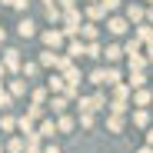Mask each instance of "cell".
<instances>
[{"label":"cell","instance_id":"cell-1","mask_svg":"<svg viewBox=\"0 0 153 153\" xmlns=\"http://www.w3.org/2000/svg\"><path fill=\"white\" fill-rule=\"evenodd\" d=\"M20 63H23L20 50H17V47H7V50H4V60H0V67H4L7 73H20Z\"/></svg>","mask_w":153,"mask_h":153},{"label":"cell","instance_id":"cell-2","mask_svg":"<svg viewBox=\"0 0 153 153\" xmlns=\"http://www.w3.org/2000/svg\"><path fill=\"white\" fill-rule=\"evenodd\" d=\"M40 40H43V47H47V50H53V53H57V50H60V47L67 43V37H63V33H60L57 27L43 30V33H40Z\"/></svg>","mask_w":153,"mask_h":153},{"label":"cell","instance_id":"cell-3","mask_svg":"<svg viewBox=\"0 0 153 153\" xmlns=\"http://www.w3.org/2000/svg\"><path fill=\"white\" fill-rule=\"evenodd\" d=\"M60 76H63V87H70V90H80V80H83V73L76 70V63H70V67H67Z\"/></svg>","mask_w":153,"mask_h":153},{"label":"cell","instance_id":"cell-4","mask_svg":"<svg viewBox=\"0 0 153 153\" xmlns=\"http://www.w3.org/2000/svg\"><path fill=\"white\" fill-rule=\"evenodd\" d=\"M67 107H70V100H67V97H50L47 103H43V110H50L53 117H63V113H67Z\"/></svg>","mask_w":153,"mask_h":153},{"label":"cell","instance_id":"cell-5","mask_svg":"<svg viewBox=\"0 0 153 153\" xmlns=\"http://www.w3.org/2000/svg\"><path fill=\"white\" fill-rule=\"evenodd\" d=\"M107 30H110L113 37H123L126 30H130V23H126L123 17H117V13H110V17H107Z\"/></svg>","mask_w":153,"mask_h":153},{"label":"cell","instance_id":"cell-6","mask_svg":"<svg viewBox=\"0 0 153 153\" xmlns=\"http://www.w3.org/2000/svg\"><path fill=\"white\" fill-rule=\"evenodd\" d=\"M130 97H133V107H137V110H146V107L153 103V90H150V87H143V90H133Z\"/></svg>","mask_w":153,"mask_h":153},{"label":"cell","instance_id":"cell-7","mask_svg":"<svg viewBox=\"0 0 153 153\" xmlns=\"http://www.w3.org/2000/svg\"><path fill=\"white\" fill-rule=\"evenodd\" d=\"M143 17H146V10L137 4V0H133V4H126V17H123L126 23H133V27H137V23H143Z\"/></svg>","mask_w":153,"mask_h":153},{"label":"cell","instance_id":"cell-8","mask_svg":"<svg viewBox=\"0 0 153 153\" xmlns=\"http://www.w3.org/2000/svg\"><path fill=\"white\" fill-rule=\"evenodd\" d=\"M83 50H87V43H83L80 37H76V40H67V53H63V57H67V60H80Z\"/></svg>","mask_w":153,"mask_h":153},{"label":"cell","instance_id":"cell-9","mask_svg":"<svg viewBox=\"0 0 153 153\" xmlns=\"http://www.w3.org/2000/svg\"><path fill=\"white\" fill-rule=\"evenodd\" d=\"M53 133H57V123H53V117H43V120L37 123V137H40V140H50Z\"/></svg>","mask_w":153,"mask_h":153},{"label":"cell","instance_id":"cell-10","mask_svg":"<svg viewBox=\"0 0 153 153\" xmlns=\"http://www.w3.org/2000/svg\"><path fill=\"white\" fill-rule=\"evenodd\" d=\"M27 90H30V83L27 80H23V76H13V80H10V87H7V93L17 100V97H27Z\"/></svg>","mask_w":153,"mask_h":153},{"label":"cell","instance_id":"cell-11","mask_svg":"<svg viewBox=\"0 0 153 153\" xmlns=\"http://www.w3.org/2000/svg\"><path fill=\"white\" fill-rule=\"evenodd\" d=\"M76 37H83V43H97V37H100V27H97V23H80Z\"/></svg>","mask_w":153,"mask_h":153},{"label":"cell","instance_id":"cell-12","mask_svg":"<svg viewBox=\"0 0 153 153\" xmlns=\"http://www.w3.org/2000/svg\"><path fill=\"white\" fill-rule=\"evenodd\" d=\"M17 33H20L23 40H30V37H37V23H33L30 17H23V20L17 23Z\"/></svg>","mask_w":153,"mask_h":153},{"label":"cell","instance_id":"cell-13","mask_svg":"<svg viewBox=\"0 0 153 153\" xmlns=\"http://www.w3.org/2000/svg\"><path fill=\"white\" fill-rule=\"evenodd\" d=\"M133 40H140V43H153V27H150V23H137Z\"/></svg>","mask_w":153,"mask_h":153},{"label":"cell","instance_id":"cell-14","mask_svg":"<svg viewBox=\"0 0 153 153\" xmlns=\"http://www.w3.org/2000/svg\"><path fill=\"white\" fill-rule=\"evenodd\" d=\"M37 73H40V67H37V60H23V63H20V76H23V80H27V83L33 80Z\"/></svg>","mask_w":153,"mask_h":153},{"label":"cell","instance_id":"cell-15","mask_svg":"<svg viewBox=\"0 0 153 153\" xmlns=\"http://www.w3.org/2000/svg\"><path fill=\"white\" fill-rule=\"evenodd\" d=\"M117 83H123L120 70L117 67H103V87H117Z\"/></svg>","mask_w":153,"mask_h":153},{"label":"cell","instance_id":"cell-16","mask_svg":"<svg viewBox=\"0 0 153 153\" xmlns=\"http://www.w3.org/2000/svg\"><path fill=\"white\" fill-rule=\"evenodd\" d=\"M123 126H126V117L107 113V130H110V133H123Z\"/></svg>","mask_w":153,"mask_h":153},{"label":"cell","instance_id":"cell-17","mask_svg":"<svg viewBox=\"0 0 153 153\" xmlns=\"http://www.w3.org/2000/svg\"><path fill=\"white\" fill-rule=\"evenodd\" d=\"M47 93H53V97H63V76L60 73H53L47 80Z\"/></svg>","mask_w":153,"mask_h":153},{"label":"cell","instance_id":"cell-18","mask_svg":"<svg viewBox=\"0 0 153 153\" xmlns=\"http://www.w3.org/2000/svg\"><path fill=\"white\" fill-rule=\"evenodd\" d=\"M103 57H107V63L113 67V63H117V60L123 57V50H120V43H107V47H103Z\"/></svg>","mask_w":153,"mask_h":153},{"label":"cell","instance_id":"cell-19","mask_svg":"<svg viewBox=\"0 0 153 153\" xmlns=\"http://www.w3.org/2000/svg\"><path fill=\"white\" fill-rule=\"evenodd\" d=\"M53 123H57V133H70V130H73V126H76V120H73L70 113H63V117H57Z\"/></svg>","mask_w":153,"mask_h":153},{"label":"cell","instance_id":"cell-20","mask_svg":"<svg viewBox=\"0 0 153 153\" xmlns=\"http://www.w3.org/2000/svg\"><path fill=\"white\" fill-rule=\"evenodd\" d=\"M83 17H87V23H97V20H103L107 13L100 10V4H87V10H83Z\"/></svg>","mask_w":153,"mask_h":153},{"label":"cell","instance_id":"cell-21","mask_svg":"<svg viewBox=\"0 0 153 153\" xmlns=\"http://www.w3.org/2000/svg\"><path fill=\"white\" fill-rule=\"evenodd\" d=\"M130 120H133V126H150V110H130Z\"/></svg>","mask_w":153,"mask_h":153},{"label":"cell","instance_id":"cell-22","mask_svg":"<svg viewBox=\"0 0 153 153\" xmlns=\"http://www.w3.org/2000/svg\"><path fill=\"white\" fill-rule=\"evenodd\" d=\"M146 80H150L146 73H130V80H126V87H130V93H133V90H143V87H146Z\"/></svg>","mask_w":153,"mask_h":153},{"label":"cell","instance_id":"cell-23","mask_svg":"<svg viewBox=\"0 0 153 153\" xmlns=\"http://www.w3.org/2000/svg\"><path fill=\"white\" fill-rule=\"evenodd\" d=\"M47 100H50V93H47V87H33V90H30V103H37V107H43Z\"/></svg>","mask_w":153,"mask_h":153},{"label":"cell","instance_id":"cell-24","mask_svg":"<svg viewBox=\"0 0 153 153\" xmlns=\"http://www.w3.org/2000/svg\"><path fill=\"white\" fill-rule=\"evenodd\" d=\"M57 57H60V53H53V50H43L40 60H37V67H53V70H57Z\"/></svg>","mask_w":153,"mask_h":153},{"label":"cell","instance_id":"cell-25","mask_svg":"<svg viewBox=\"0 0 153 153\" xmlns=\"http://www.w3.org/2000/svg\"><path fill=\"white\" fill-rule=\"evenodd\" d=\"M40 150H43V143H40V137H37V133L23 140V153H40Z\"/></svg>","mask_w":153,"mask_h":153},{"label":"cell","instance_id":"cell-26","mask_svg":"<svg viewBox=\"0 0 153 153\" xmlns=\"http://www.w3.org/2000/svg\"><path fill=\"white\" fill-rule=\"evenodd\" d=\"M23 117H27V120H33V123H40V120L47 117V110H43V107H37V103H30V107H27V113H23Z\"/></svg>","mask_w":153,"mask_h":153},{"label":"cell","instance_id":"cell-27","mask_svg":"<svg viewBox=\"0 0 153 153\" xmlns=\"http://www.w3.org/2000/svg\"><path fill=\"white\" fill-rule=\"evenodd\" d=\"M0 130H4V133H13V130H17V117L0 113Z\"/></svg>","mask_w":153,"mask_h":153},{"label":"cell","instance_id":"cell-28","mask_svg":"<svg viewBox=\"0 0 153 153\" xmlns=\"http://www.w3.org/2000/svg\"><path fill=\"white\" fill-rule=\"evenodd\" d=\"M83 57H90V60H100V57H103V47H100V40H97V43H87Z\"/></svg>","mask_w":153,"mask_h":153},{"label":"cell","instance_id":"cell-29","mask_svg":"<svg viewBox=\"0 0 153 153\" xmlns=\"http://www.w3.org/2000/svg\"><path fill=\"white\" fill-rule=\"evenodd\" d=\"M113 100H123V103H130V87H126V83H117V87H113Z\"/></svg>","mask_w":153,"mask_h":153},{"label":"cell","instance_id":"cell-30","mask_svg":"<svg viewBox=\"0 0 153 153\" xmlns=\"http://www.w3.org/2000/svg\"><path fill=\"white\" fill-rule=\"evenodd\" d=\"M4 150H7V153H23V137H10Z\"/></svg>","mask_w":153,"mask_h":153},{"label":"cell","instance_id":"cell-31","mask_svg":"<svg viewBox=\"0 0 153 153\" xmlns=\"http://www.w3.org/2000/svg\"><path fill=\"white\" fill-rule=\"evenodd\" d=\"M93 113H80V117H76V126H80V130H93Z\"/></svg>","mask_w":153,"mask_h":153},{"label":"cell","instance_id":"cell-32","mask_svg":"<svg viewBox=\"0 0 153 153\" xmlns=\"http://www.w3.org/2000/svg\"><path fill=\"white\" fill-rule=\"evenodd\" d=\"M97 4H100L103 13H117V10H120V0H97Z\"/></svg>","mask_w":153,"mask_h":153},{"label":"cell","instance_id":"cell-33","mask_svg":"<svg viewBox=\"0 0 153 153\" xmlns=\"http://www.w3.org/2000/svg\"><path fill=\"white\" fill-rule=\"evenodd\" d=\"M87 80L93 83V87H103V67H97V70H90V76Z\"/></svg>","mask_w":153,"mask_h":153},{"label":"cell","instance_id":"cell-34","mask_svg":"<svg viewBox=\"0 0 153 153\" xmlns=\"http://www.w3.org/2000/svg\"><path fill=\"white\" fill-rule=\"evenodd\" d=\"M10 107H13V97H10L7 90H0V110H4V113H7Z\"/></svg>","mask_w":153,"mask_h":153},{"label":"cell","instance_id":"cell-35","mask_svg":"<svg viewBox=\"0 0 153 153\" xmlns=\"http://www.w3.org/2000/svg\"><path fill=\"white\" fill-rule=\"evenodd\" d=\"M47 17L53 20V23H60V17H63V10H60V7L53 4V7H47Z\"/></svg>","mask_w":153,"mask_h":153},{"label":"cell","instance_id":"cell-36","mask_svg":"<svg viewBox=\"0 0 153 153\" xmlns=\"http://www.w3.org/2000/svg\"><path fill=\"white\" fill-rule=\"evenodd\" d=\"M17 13H27V7H30V0H13V4H10Z\"/></svg>","mask_w":153,"mask_h":153},{"label":"cell","instance_id":"cell-37","mask_svg":"<svg viewBox=\"0 0 153 153\" xmlns=\"http://www.w3.org/2000/svg\"><path fill=\"white\" fill-rule=\"evenodd\" d=\"M76 4H80V0H57L60 10H76Z\"/></svg>","mask_w":153,"mask_h":153},{"label":"cell","instance_id":"cell-38","mask_svg":"<svg viewBox=\"0 0 153 153\" xmlns=\"http://www.w3.org/2000/svg\"><path fill=\"white\" fill-rule=\"evenodd\" d=\"M40 153H60V146H57V143H47V146H43Z\"/></svg>","mask_w":153,"mask_h":153},{"label":"cell","instance_id":"cell-39","mask_svg":"<svg viewBox=\"0 0 153 153\" xmlns=\"http://www.w3.org/2000/svg\"><path fill=\"white\" fill-rule=\"evenodd\" d=\"M143 57H146V63H153V43H146V53Z\"/></svg>","mask_w":153,"mask_h":153},{"label":"cell","instance_id":"cell-40","mask_svg":"<svg viewBox=\"0 0 153 153\" xmlns=\"http://www.w3.org/2000/svg\"><path fill=\"white\" fill-rule=\"evenodd\" d=\"M143 23H150V27H153V7H146V17H143Z\"/></svg>","mask_w":153,"mask_h":153},{"label":"cell","instance_id":"cell-41","mask_svg":"<svg viewBox=\"0 0 153 153\" xmlns=\"http://www.w3.org/2000/svg\"><path fill=\"white\" fill-rule=\"evenodd\" d=\"M146 146H153V126L146 130Z\"/></svg>","mask_w":153,"mask_h":153},{"label":"cell","instance_id":"cell-42","mask_svg":"<svg viewBox=\"0 0 153 153\" xmlns=\"http://www.w3.org/2000/svg\"><path fill=\"white\" fill-rule=\"evenodd\" d=\"M4 80H7V70H4V67H0V83H4Z\"/></svg>","mask_w":153,"mask_h":153},{"label":"cell","instance_id":"cell-43","mask_svg":"<svg viewBox=\"0 0 153 153\" xmlns=\"http://www.w3.org/2000/svg\"><path fill=\"white\" fill-rule=\"evenodd\" d=\"M4 40H7V30H4V27H0V43H4Z\"/></svg>","mask_w":153,"mask_h":153},{"label":"cell","instance_id":"cell-44","mask_svg":"<svg viewBox=\"0 0 153 153\" xmlns=\"http://www.w3.org/2000/svg\"><path fill=\"white\" fill-rule=\"evenodd\" d=\"M137 153H153V146H143V150H137Z\"/></svg>","mask_w":153,"mask_h":153},{"label":"cell","instance_id":"cell-45","mask_svg":"<svg viewBox=\"0 0 153 153\" xmlns=\"http://www.w3.org/2000/svg\"><path fill=\"white\" fill-rule=\"evenodd\" d=\"M53 4H57V0H43V7H53Z\"/></svg>","mask_w":153,"mask_h":153},{"label":"cell","instance_id":"cell-46","mask_svg":"<svg viewBox=\"0 0 153 153\" xmlns=\"http://www.w3.org/2000/svg\"><path fill=\"white\" fill-rule=\"evenodd\" d=\"M0 4H13V0H0Z\"/></svg>","mask_w":153,"mask_h":153},{"label":"cell","instance_id":"cell-47","mask_svg":"<svg viewBox=\"0 0 153 153\" xmlns=\"http://www.w3.org/2000/svg\"><path fill=\"white\" fill-rule=\"evenodd\" d=\"M146 4H150V7H153V0H146Z\"/></svg>","mask_w":153,"mask_h":153},{"label":"cell","instance_id":"cell-48","mask_svg":"<svg viewBox=\"0 0 153 153\" xmlns=\"http://www.w3.org/2000/svg\"><path fill=\"white\" fill-rule=\"evenodd\" d=\"M0 90H4V83H0Z\"/></svg>","mask_w":153,"mask_h":153},{"label":"cell","instance_id":"cell-49","mask_svg":"<svg viewBox=\"0 0 153 153\" xmlns=\"http://www.w3.org/2000/svg\"><path fill=\"white\" fill-rule=\"evenodd\" d=\"M0 153H4V146H0Z\"/></svg>","mask_w":153,"mask_h":153},{"label":"cell","instance_id":"cell-50","mask_svg":"<svg viewBox=\"0 0 153 153\" xmlns=\"http://www.w3.org/2000/svg\"><path fill=\"white\" fill-rule=\"evenodd\" d=\"M93 4H97V0H93Z\"/></svg>","mask_w":153,"mask_h":153}]
</instances>
